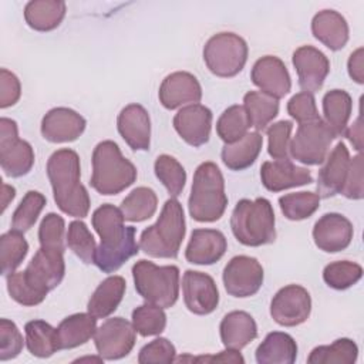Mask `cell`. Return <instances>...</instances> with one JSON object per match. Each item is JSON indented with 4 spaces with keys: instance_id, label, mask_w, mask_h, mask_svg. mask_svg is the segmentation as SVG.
<instances>
[{
    "instance_id": "1",
    "label": "cell",
    "mask_w": 364,
    "mask_h": 364,
    "mask_svg": "<svg viewBox=\"0 0 364 364\" xmlns=\"http://www.w3.org/2000/svg\"><path fill=\"white\" fill-rule=\"evenodd\" d=\"M124 220L121 209L111 203L101 205L92 213V228L101 237V243L95 250L94 264L104 273L117 272L139 252V245L135 240L136 229L125 226Z\"/></svg>"
},
{
    "instance_id": "2",
    "label": "cell",
    "mask_w": 364,
    "mask_h": 364,
    "mask_svg": "<svg viewBox=\"0 0 364 364\" xmlns=\"http://www.w3.org/2000/svg\"><path fill=\"white\" fill-rule=\"evenodd\" d=\"M47 175L54 200L61 212L74 218H85L90 210V195L80 182V158L75 151L63 148L55 151L47 162Z\"/></svg>"
},
{
    "instance_id": "3",
    "label": "cell",
    "mask_w": 364,
    "mask_h": 364,
    "mask_svg": "<svg viewBox=\"0 0 364 364\" xmlns=\"http://www.w3.org/2000/svg\"><path fill=\"white\" fill-rule=\"evenodd\" d=\"M185 215L182 205L171 198L165 202L158 220L142 230L139 247L151 257L175 259L185 237Z\"/></svg>"
},
{
    "instance_id": "4",
    "label": "cell",
    "mask_w": 364,
    "mask_h": 364,
    "mask_svg": "<svg viewBox=\"0 0 364 364\" xmlns=\"http://www.w3.org/2000/svg\"><path fill=\"white\" fill-rule=\"evenodd\" d=\"M228 206L225 179L213 162L200 164L195 173L188 200L189 215L196 222L219 220Z\"/></svg>"
},
{
    "instance_id": "5",
    "label": "cell",
    "mask_w": 364,
    "mask_h": 364,
    "mask_svg": "<svg viewBox=\"0 0 364 364\" xmlns=\"http://www.w3.org/2000/svg\"><path fill=\"white\" fill-rule=\"evenodd\" d=\"M274 220L272 203L266 198L242 199L232 212L230 228L239 243L257 247L274 242Z\"/></svg>"
},
{
    "instance_id": "6",
    "label": "cell",
    "mask_w": 364,
    "mask_h": 364,
    "mask_svg": "<svg viewBox=\"0 0 364 364\" xmlns=\"http://www.w3.org/2000/svg\"><path fill=\"white\" fill-rule=\"evenodd\" d=\"M136 179V168L122 156L114 141L100 142L92 152L90 185L101 195H117Z\"/></svg>"
},
{
    "instance_id": "7",
    "label": "cell",
    "mask_w": 364,
    "mask_h": 364,
    "mask_svg": "<svg viewBox=\"0 0 364 364\" xmlns=\"http://www.w3.org/2000/svg\"><path fill=\"white\" fill-rule=\"evenodd\" d=\"M136 293L151 304L162 309L172 307L179 296V269L156 266L149 260H138L132 266Z\"/></svg>"
},
{
    "instance_id": "8",
    "label": "cell",
    "mask_w": 364,
    "mask_h": 364,
    "mask_svg": "<svg viewBox=\"0 0 364 364\" xmlns=\"http://www.w3.org/2000/svg\"><path fill=\"white\" fill-rule=\"evenodd\" d=\"M247 44L235 33H218L203 47V61L218 77L237 75L247 61Z\"/></svg>"
},
{
    "instance_id": "9",
    "label": "cell",
    "mask_w": 364,
    "mask_h": 364,
    "mask_svg": "<svg viewBox=\"0 0 364 364\" xmlns=\"http://www.w3.org/2000/svg\"><path fill=\"white\" fill-rule=\"evenodd\" d=\"M334 138V134L321 118L300 124L290 141L289 154L304 165H320L324 162Z\"/></svg>"
},
{
    "instance_id": "10",
    "label": "cell",
    "mask_w": 364,
    "mask_h": 364,
    "mask_svg": "<svg viewBox=\"0 0 364 364\" xmlns=\"http://www.w3.org/2000/svg\"><path fill=\"white\" fill-rule=\"evenodd\" d=\"M0 165L10 178L27 175L34 165L31 145L18 138L16 121L6 117L0 119Z\"/></svg>"
},
{
    "instance_id": "11",
    "label": "cell",
    "mask_w": 364,
    "mask_h": 364,
    "mask_svg": "<svg viewBox=\"0 0 364 364\" xmlns=\"http://www.w3.org/2000/svg\"><path fill=\"white\" fill-rule=\"evenodd\" d=\"M136 330L132 323L122 317L105 320L94 334L95 348L104 360H119L127 357L135 346Z\"/></svg>"
},
{
    "instance_id": "12",
    "label": "cell",
    "mask_w": 364,
    "mask_h": 364,
    "mask_svg": "<svg viewBox=\"0 0 364 364\" xmlns=\"http://www.w3.org/2000/svg\"><path fill=\"white\" fill-rule=\"evenodd\" d=\"M263 267L257 259L245 255L232 257L222 274L228 294L240 299L256 294L263 284Z\"/></svg>"
},
{
    "instance_id": "13",
    "label": "cell",
    "mask_w": 364,
    "mask_h": 364,
    "mask_svg": "<svg viewBox=\"0 0 364 364\" xmlns=\"http://www.w3.org/2000/svg\"><path fill=\"white\" fill-rule=\"evenodd\" d=\"M311 311L310 293L299 286L289 284L282 287L272 299L270 316L284 327H294L304 323Z\"/></svg>"
},
{
    "instance_id": "14",
    "label": "cell",
    "mask_w": 364,
    "mask_h": 364,
    "mask_svg": "<svg viewBox=\"0 0 364 364\" xmlns=\"http://www.w3.org/2000/svg\"><path fill=\"white\" fill-rule=\"evenodd\" d=\"M64 252L40 247L24 270L26 279L43 294L54 290L64 279Z\"/></svg>"
},
{
    "instance_id": "15",
    "label": "cell",
    "mask_w": 364,
    "mask_h": 364,
    "mask_svg": "<svg viewBox=\"0 0 364 364\" xmlns=\"http://www.w3.org/2000/svg\"><path fill=\"white\" fill-rule=\"evenodd\" d=\"M182 290L185 306L193 314H210L219 304V291L216 283L206 273L186 270L182 277Z\"/></svg>"
},
{
    "instance_id": "16",
    "label": "cell",
    "mask_w": 364,
    "mask_h": 364,
    "mask_svg": "<svg viewBox=\"0 0 364 364\" xmlns=\"http://www.w3.org/2000/svg\"><path fill=\"white\" fill-rule=\"evenodd\" d=\"M299 75V85L304 92L318 91L330 73V61L320 50L311 46L299 47L291 57Z\"/></svg>"
},
{
    "instance_id": "17",
    "label": "cell",
    "mask_w": 364,
    "mask_h": 364,
    "mask_svg": "<svg viewBox=\"0 0 364 364\" xmlns=\"http://www.w3.org/2000/svg\"><path fill=\"white\" fill-rule=\"evenodd\" d=\"M354 235L351 222L341 213L323 215L313 228L316 246L327 253H337L348 247Z\"/></svg>"
},
{
    "instance_id": "18",
    "label": "cell",
    "mask_w": 364,
    "mask_h": 364,
    "mask_svg": "<svg viewBox=\"0 0 364 364\" xmlns=\"http://www.w3.org/2000/svg\"><path fill=\"white\" fill-rule=\"evenodd\" d=\"M173 128L191 146H202L209 141L212 111L202 104L186 105L173 117Z\"/></svg>"
},
{
    "instance_id": "19",
    "label": "cell",
    "mask_w": 364,
    "mask_h": 364,
    "mask_svg": "<svg viewBox=\"0 0 364 364\" xmlns=\"http://www.w3.org/2000/svg\"><path fill=\"white\" fill-rule=\"evenodd\" d=\"M85 119L77 111L65 107L50 109L41 121V135L53 144L73 142L85 129Z\"/></svg>"
},
{
    "instance_id": "20",
    "label": "cell",
    "mask_w": 364,
    "mask_h": 364,
    "mask_svg": "<svg viewBox=\"0 0 364 364\" xmlns=\"http://www.w3.org/2000/svg\"><path fill=\"white\" fill-rule=\"evenodd\" d=\"M250 78L262 92L279 100L289 94L291 80L284 63L274 55L259 58L252 68Z\"/></svg>"
},
{
    "instance_id": "21",
    "label": "cell",
    "mask_w": 364,
    "mask_h": 364,
    "mask_svg": "<svg viewBox=\"0 0 364 364\" xmlns=\"http://www.w3.org/2000/svg\"><path fill=\"white\" fill-rule=\"evenodd\" d=\"M158 97L166 109H175L186 104H198L202 98V87L193 74L176 71L164 78Z\"/></svg>"
},
{
    "instance_id": "22",
    "label": "cell",
    "mask_w": 364,
    "mask_h": 364,
    "mask_svg": "<svg viewBox=\"0 0 364 364\" xmlns=\"http://www.w3.org/2000/svg\"><path fill=\"white\" fill-rule=\"evenodd\" d=\"M260 179L263 186L270 192H280L313 182L311 172L307 168L294 165L290 159L263 162L260 166Z\"/></svg>"
},
{
    "instance_id": "23",
    "label": "cell",
    "mask_w": 364,
    "mask_h": 364,
    "mask_svg": "<svg viewBox=\"0 0 364 364\" xmlns=\"http://www.w3.org/2000/svg\"><path fill=\"white\" fill-rule=\"evenodd\" d=\"M117 128L122 139L134 151H148L151 145V119L139 104H129L121 109Z\"/></svg>"
},
{
    "instance_id": "24",
    "label": "cell",
    "mask_w": 364,
    "mask_h": 364,
    "mask_svg": "<svg viewBox=\"0 0 364 364\" xmlns=\"http://www.w3.org/2000/svg\"><path fill=\"white\" fill-rule=\"evenodd\" d=\"M228 249L225 235L216 229H195L191 233L185 257L192 264H213L222 259Z\"/></svg>"
},
{
    "instance_id": "25",
    "label": "cell",
    "mask_w": 364,
    "mask_h": 364,
    "mask_svg": "<svg viewBox=\"0 0 364 364\" xmlns=\"http://www.w3.org/2000/svg\"><path fill=\"white\" fill-rule=\"evenodd\" d=\"M350 159L347 146L343 142H338L328 158L324 159L326 164L318 171L317 195L320 198H331L341 193L347 179Z\"/></svg>"
},
{
    "instance_id": "26",
    "label": "cell",
    "mask_w": 364,
    "mask_h": 364,
    "mask_svg": "<svg viewBox=\"0 0 364 364\" xmlns=\"http://www.w3.org/2000/svg\"><path fill=\"white\" fill-rule=\"evenodd\" d=\"M220 340L226 348L242 350L257 337L255 318L242 310L228 313L219 326Z\"/></svg>"
},
{
    "instance_id": "27",
    "label": "cell",
    "mask_w": 364,
    "mask_h": 364,
    "mask_svg": "<svg viewBox=\"0 0 364 364\" xmlns=\"http://www.w3.org/2000/svg\"><path fill=\"white\" fill-rule=\"evenodd\" d=\"M313 36L333 51L341 50L348 41V24L334 10H321L311 20Z\"/></svg>"
},
{
    "instance_id": "28",
    "label": "cell",
    "mask_w": 364,
    "mask_h": 364,
    "mask_svg": "<svg viewBox=\"0 0 364 364\" xmlns=\"http://www.w3.org/2000/svg\"><path fill=\"white\" fill-rule=\"evenodd\" d=\"M127 283L121 276H109L102 280L88 300L87 310L95 318L111 316L125 294Z\"/></svg>"
},
{
    "instance_id": "29",
    "label": "cell",
    "mask_w": 364,
    "mask_h": 364,
    "mask_svg": "<svg viewBox=\"0 0 364 364\" xmlns=\"http://www.w3.org/2000/svg\"><path fill=\"white\" fill-rule=\"evenodd\" d=\"M297 357V344L294 338L282 331L269 333L256 348V361L259 364H293Z\"/></svg>"
},
{
    "instance_id": "30",
    "label": "cell",
    "mask_w": 364,
    "mask_h": 364,
    "mask_svg": "<svg viewBox=\"0 0 364 364\" xmlns=\"http://www.w3.org/2000/svg\"><path fill=\"white\" fill-rule=\"evenodd\" d=\"M263 145L262 135L247 132L243 138L233 144H226L222 149V162L232 171H243L255 164Z\"/></svg>"
},
{
    "instance_id": "31",
    "label": "cell",
    "mask_w": 364,
    "mask_h": 364,
    "mask_svg": "<svg viewBox=\"0 0 364 364\" xmlns=\"http://www.w3.org/2000/svg\"><path fill=\"white\" fill-rule=\"evenodd\" d=\"M97 331V318L90 313H77L65 317L57 327L61 350L85 344Z\"/></svg>"
},
{
    "instance_id": "32",
    "label": "cell",
    "mask_w": 364,
    "mask_h": 364,
    "mask_svg": "<svg viewBox=\"0 0 364 364\" xmlns=\"http://www.w3.org/2000/svg\"><path fill=\"white\" fill-rule=\"evenodd\" d=\"M65 16V3L58 0H34L24 7V20L36 31H51Z\"/></svg>"
},
{
    "instance_id": "33",
    "label": "cell",
    "mask_w": 364,
    "mask_h": 364,
    "mask_svg": "<svg viewBox=\"0 0 364 364\" xmlns=\"http://www.w3.org/2000/svg\"><path fill=\"white\" fill-rule=\"evenodd\" d=\"M353 100L344 90H331L323 97V114L334 136H343L351 115Z\"/></svg>"
},
{
    "instance_id": "34",
    "label": "cell",
    "mask_w": 364,
    "mask_h": 364,
    "mask_svg": "<svg viewBox=\"0 0 364 364\" xmlns=\"http://www.w3.org/2000/svg\"><path fill=\"white\" fill-rule=\"evenodd\" d=\"M26 346L31 355L38 358H48L58 350L60 338L57 328L43 320H33L24 326Z\"/></svg>"
},
{
    "instance_id": "35",
    "label": "cell",
    "mask_w": 364,
    "mask_h": 364,
    "mask_svg": "<svg viewBox=\"0 0 364 364\" xmlns=\"http://www.w3.org/2000/svg\"><path fill=\"white\" fill-rule=\"evenodd\" d=\"M243 107L247 112L252 127L263 131L279 114V101L262 91H249L243 97Z\"/></svg>"
},
{
    "instance_id": "36",
    "label": "cell",
    "mask_w": 364,
    "mask_h": 364,
    "mask_svg": "<svg viewBox=\"0 0 364 364\" xmlns=\"http://www.w3.org/2000/svg\"><path fill=\"white\" fill-rule=\"evenodd\" d=\"M158 206L156 193L146 186L134 189L122 202L121 212L128 222H144L154 216Z\"/></svg>"
},
{
    "instance_id": "37",
    "label": "cell",
    "mask_w": 364,
    "mask_h": 364,
    "mask_svg": "<svg viewBox=\"0 0 364 364\" xmlns=\"http://www.w3.org/2000/svg\"><path fill=\"white\" fill-rule=\"evenodd\" d=\"M358 347L351 338H338L330 346H318L307 357L309 364H354Z\"/></svg>"
},
{
    "instance_id": "38",
    "label": "cell",
    "mask_w": 364,
    "mask_h": 364,
    "mask_svg": "<svg viewBox=\"0 0 364 364\" xmlns=\"http://www.w3.org/2000/svg\"><path fill=\"white\" fill-rule=\"evenodd\" d=\"M252 127L243 105H232L223 111L216 122V132L225 144H233L243 138Z\"/></svg>"
},
{
    "instance_id": "39",
    "label": "cell",
    "mask_w": 364,
    "mask_h": 364,
    "mask_svg": "<svg viewBox=\"0 0 364 364\" xmlns=\"http://www.w3.org/2000/svg\"><path fill=\"white\" fill-rule=\"evenodd\" d=\"M28 252L23 233L9 230L0 236V262L3 276H10L21 264Z\"/></svg>"
},
{
    "instance_id": "40",
    "label": "cell",
    "mask_w": 364,
    "mask_h": 364,
    "mask_svg": "<svg viewBox=\"0 0 364 364\" xmlns=\"http://www.w3.org/2000/svg\"><path fill=\"white\" fill-rule=\"evenodd\" d=\"M154 171L156 178L162 182L172 198H176L182 193L186 182V172L173 156L166 154L159 155L155 159Z\"/></svg>"
},
{
    "instance_id": "41",
    "label": "cell",
    "mask_w": 364,
    "mask_h": 364,
    "mask_svg": "<svg viewBox=\"0 0 364 364\" xmlns=\"http://www.w3.org/2000/svg\"><path fill=\"white\" fill-rule=\"evenodd\" d=\"M279 205L289 220H303L318 209L320 196L314 192L287 193L279 198Z\"/></svg>"
},
{
    "instance_id": "42",
    "label": "cell",
    "mask_w": 364,
    "mask_h": 364,
    "mask_svg": "<svg viewBox=\"0 0 364 364\" xmlns=\"http://www.w3.org/2000/svg\"><path fill=\"white\" fill-rule=\"evenodd\" d=\"M46 196L37 191H28L11 218V230L24 233L33 228L43 208L46 206Z\"/></svg>"
},
{
    "instance_id": "43",
    "label": "cell",
    "mask_w": 364,
    "mask_h": 364,
    "mask_svg": "<svg viewBox=\"0 0 364 364\" xmlns=\"http://www.w3.org/2000/svg\"><path fill=\"white\" fill-rule=\"evenodd\" d=\"M363 276V267L358 263L338 260L327 264L323 270V280L336 290H346L354 286Z\"/></svg>"
},
{
    "instance_id": "44",
    "label": "cell",
    "mask_w": 364,
    "mask_h": 364,
    "mask_svg": "<svg viewBox=\"0 0 364 364\" xmlns=\"http://www.w3.org/2000/svg\"><path fill=\"white\" fill-rule=\"evenodd\" d=\"M132 326L142 337L156 336L165 330L166 314L162 307L146 303L132 311Z\"/></svg>"
},
{
    "instance_id": "45",
    "label": "cell",
    "mask_w": 364,
    "mask_h": 364,
    "mask_svg": "<svg viewBox=\"0 0 364 364\" xmlns=\"http://www.w3.org/2000/svg\"><path fill=\"white\" fill-rule=\"evenodd\" d=\"M67 245L75 253L78 259H81L85 264L94 263L97 245L94 236L88 230L87 225L81 220H73L68 225L67 232Z\"/></svg>"
},
{
    "instance_id": "46",
    "label": "cell",
    "mask_w": 364,
    "mask_h": 364,
    "mask_svg": "<svg viewBox=\"0 0 364 364\" xmlns=\"http://www.w3.org/2000/svg\"><path fill=\"white\" fill-rule=\"evenodd\" d=\"M65 222L64 219L57 213H47L38 228V240L40 247L51 249V250H65Z\"/></svg>"
},
{
    "instance_id": "47",
    "label": "cell",
    "mask_w": 364,
    "mask_h": 364,
    "mask_svg": "<svg viewBox=\"0 0 364 364\" xmlns=\"http://www.w3.org/2000/svg\"><path fill=\"white\" fill-rule=\"evenodd\" d=\"M7 291L14 301L23 306H37L46 299V294L40 293L26 279L24 272H14L7 276Z\"/></svg>"
},
{
    "instance_id": "48",
    "label": "cell",
    "mask_w": 364,
    "mask_h": 364,
    "mask_svg": "<svg viewBox=\"0 0 364 364\" xmlns=\"http://www.w3.org/2000/svg\"><path fill=\"white\" fill-rule=\"evenodd\" d=\"M293 129L291 121H279L267 128L269 146L267 152L273 159H290V134Z\"/></svg>"
},
{
    "instance_id": "49",
    "label": "cell",
    "mask_w": 364,
    "mask_h": 364,
    "mask_svg": "<svg viewBox=\"0 0 364 364\" xmlns=\"http://www.w3.org/2000/svg\"><path fill=\"white\" fill-rule=\"evenodd\" d=\"M24 341L17 326L7 318L0 320V361L16 358L23 350Z\"/></svg>"
},
{
    "instance_id": "50",
    "label": "cell",
    "mask_w": 364,
    "mask_h": 364,
    "mask_svg": "<svg viewBox=\"0 0 364 364\" xmlns=\"http://www.w3.org/2000/svg\"><path fill=\"white\" fill-rule=\"evenodd\" d=\"M175 347L173 344L166 338H155L154 341L145 344L138 354V363L139 364H159V363H173L175 361Z\"/></svg>"
},
{
    "instance_id": "51",
    "label": "cell",
    "mask_w": 364,
    "mask_h": 364,
    "mask_svg": "<svg viewBox=\"0 0 364 364\" xmlns=\"http://www.w3.org/2000/svg\"><path fill=\"white\" fill-rule=\"evenodd\" d=\"M287 112L293 119H296L299 124L311 122L316 119H320L316 100L313 94L309 92H299L294 94L289 102H287Z\"/></svg>"
},
{
    "instance_id": "52",
    "label": "cell",
    "mask_w": 364,
    "mask_h": 364,
    "mask_svg": "<svg viewBox=\"0 0 364 364\" xmlns=\"http://www.w3.org/2000/svg\"><path fill=\"white\" fill-rule=\"evenodd\" d=\"M341 193L348 199H363L364 182H363V155L358 154L350 159L348 173Z\"/></svg>"
},
{
    "instance_id": "53",
    "label": "cell",
    "mask_w": 364,
    "mask_h": 364,
    "mask_svg": "<svg viewBox=\"0 0 364 364\" xmlns=\"http://www.w3.org/2000/svg\"><path fill=\"white\" fill-rule=\"evenodd\" d=\"M21 95V85L18 78L9 70H0V108L14 105Z\"/></svg>"
},
{
    "instance_id": "54",
    "label": "cell",
    "mask_w": 364,
    "mask_h": 364,
    "mask_svg": "<svg viewBox=\"0 0 364 364\" xmlns=\"http://www.w3.org/2000/svg\"><path fill=\"white\" fill-rule=\"evenodd\" d=\"M348 75L357 82V84H364V50L363 47L357 48L354 53H351L348 63Z\"/></svg>"
},
{
    "instance_id": "55",
    "label": "cell",
    "mask_w": 364,
    "mask_h": 364,
    "mask_svg": "<svg viewBox=\"0 0 364 364\" xmlns=\"http://www.w3.org/2000/svg\"><path fill=\"white\" fill-rule=\"evenodd\" d=\"M193 361H206V363H245V358L240 355L239 350H232L226 348L225 351H220L218 355H200V357H193Z\"/></svg>"
},
{
    "instance_id": "56",
    "label": "cell",
    "mask_w": 364,
    "mask_h": 364,
    "mask_svg": "<svg viewBox=\"0 0 364 364\" xmlns=\"http://www.w3.org/2000/svg\"><path fill=\"white\" fill-rule=\"evenodd\" d=\"M348 141L353 144L354 149L358 152L363 149V125H361V115L357 117L354 124L344 132Z\"/></svg>"
},
{
    "instance_id": "57",
    "label": "cell",
    "mask_w": 364,
    "mask_h": 364,
    "mask_svg": "<svg viewBox=\"0 0 364 364\" xmlns=\"http://www.w3.org/2000/svg\"><path fill=\"white\" fill-rule=\"evenodd\" d=\"M3 192H1V212L6 210L9 203L14 199L16 196V189L7 183H3Z\"/></svg>"
},
{
    "instance_id": "58",
    "label": "cell",
    "mask_w": 364,
    "mask_h": 364,
    "mask_svg": "<svg viewBox=\"0 0 364 364\" xmlns=\"http://www.w3.org/2000/svg\"><path fill=\"white\" fill-rule=\"evenodd\" d=\"M102 360H104L102 357H82V358L75 360L74 363H82V361H97V363H101Z\"/></svg>"
}]
</instances>
